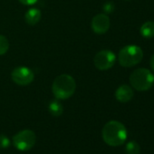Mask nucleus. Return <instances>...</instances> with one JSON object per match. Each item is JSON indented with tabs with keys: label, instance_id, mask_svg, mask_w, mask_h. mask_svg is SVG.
<instances>
[{
	"label": "nucleus",
	"instance_id": "f257e3e1",
	"mask_svg": "<svg viewBox=\"0 0 154 154\" xmlns=\"http://www.w3.org/2000/svg\"><path fill=\"white\" fill-rule=\"evenodd\" d=\"M103 140L112 147L123 144L127 139V130L125 126L118 121H110L103 128Z\"/></svg>",
	"mask_w": 154,
	"mask_h": 154
},
{
	"label": "nucleus",
	"instance_id": "f03ea898",
	"mask_svg": "<svg viewBox=\"0 0 154 154\" xmlns=\"http://www.w3.org/2000/svg\"><path fill=\"white\" fill-rule=\"evenodd\" d=\"M75 89L76 84L73 77L66 73L58 75L52 85V92L58 100H66L72 97Z\"/></svg>",
	"mask_w": 154,
	"mask_h": 154
},
{
	"label": "nucleus",
	"instance_id": "7ed1b4c3",
	"mask_svg": "<svg viewBox=\"0 0 154 154\" xmlns=\"http://www.w3.org/2000/svg\"><path fill=\"white\" fill-rule=\"evenodd\" d=\"M130 84L136 91H148L154 84V74L147 68H138L130 75Z\"/></svg>",
	"mask_w": 154,
	"mask_h": 154
},
{
	"label": "nucleus",
	"instance_id": "20e7f679",
	"mask_svg": "<svg viewBox=\"0 0 154 154\" xmlns=\"http://www.w3.org/2000/svg\"><path fill=\"white\" fill-rule=\"evenodd\" d=\"M143 52L137 45H126L122 48L118 54V61L122 67H132L141 62Z\"/></svg>",
	"mask_w": 154,
	"mask_h": 154
},
{
	"label": "nucleus",
	"instance_id": "39448f33",
	"mask_svg": "<svg viewBox=\"0 0 154 154\" xmlns=\"http://www.w3.org/2000/svg\"><path fill=\"white\" fill-rule=\"evenodd\" d=\"M35 133L31 130L21 131L13 137V144L20 151H27L31 149L35 146Z\"/></svg>",
	"mask_w": 154,
	"mask_h": 154
},
{
	"label": "nucleus",
	"instance_id": "423d86ee",
	"mask_svg": "<svg viewBox=\"0 0 154 154\" xmlns=\"http://www.w3.org/2000/svg\"><path fill=\"white\" fill-rule=\"evenodd\" d=\"M11 78L15 84L21 86H26L30 85L34 81L35 73L28 67L18 66L13 70L11 73Z\"/></svg>",
	"mask_w": 154,
	"mask_h": 154
},
{
	"label": "nucleus",
	"instance_id": "0eeeda50",
	"mask_svg": "<svg viewBox=\"0 0 154 154\" xmlns=\"http://www.w3.org/2000/svg\"><path fill=\"white\" fill-rule=\"evenodd\" d=\"M115 62L116 55L111 50H102L98 52L94 58V66L102 71L112 68L114 65Z\"/></svg>",
	"mask_w": 154,
	"mask_h": 154
},
{
	"label": "nucleus",
	"instance_id": "6e6552de",
	"mask_svg": "<svg viewBox=\"0 0 154 154\" xmlns=\"http://www.w3.org/2000/svg\"><path fill=\"white\" fill-rule=\"evenodd\" d=\"M110 18L105 14H98L92 20V29L99 35L106 33L110 28Z\"/></svg>",
	"mask_w": 154,
	"mask_h": 154
},
{
	"label": "nucleus",
	"instance_id": "1a4fd4ad",
	"mask_svg": "<svg viewBox=\"0 0 154 154\" xmlns=\"http://www.w3.org/2000/svg\"><path fill=\"white\" fill-rule=\"evenodd\" d=\"M133 90L131 86L127 85H122L118 87V89L115 92V98L120 103H128L130 102L133 97Z\"/></svg>",
	"mask_w": 154,
	"mask_h": 154
},
{
	"label": "nucleus",
	"instance_id": "9d476101",
	"mask_svg": "<svg viewBox=\"0 0 154 154\" xmlns=\"http://www.w3.org/2000/svg\"><path fill=\"white\" fill-rule=\"evenodd\" d=\"M25 19L28 25L35 26L41 19V11L38 8H32L26 11V13L25 15Z\"/></svg>",
	"mask_w": 154,
	"mask_h": 154
},
{
	"label": "nucleus",
	"instance_id": "9b49d317",
	"mask_svg": "<svg viewBox=\"0 0 154 154\" xmlns=\"http://www.w3.org/2000/svg\"><path fill=\"white\" fill-rule=\"evenodd\" d=\"M140 35L144 38H152L154 37V22L148 21L145 22L140 26Z\"/></svg>",
	"mask_w": 154,
	"mask_h": 154
},
{
	"label": "nucleus",
	"instance_id": "f8f14e48",
	"mask_svg": "<svg viewBox=\"0 0 154 154\" xmlns=\"http://www.w3.org/2000/svg\"><path fill=\"white\" fill-rule=\"evenodd\" d=\"M48 110H49V112L51 113V115H53L54 117H59L63 114V107L58 100H54V101L50 102Z\"/></svg>",
	"mask_w": 154,
	"mask_h": 154
},
{
	"label": "nucleus",
	"instance_id": "ddd939ff",
	"mask_svg": "<svg viewBox=\"0 0 154 154\" xmlns=\"http://www.w3.org/2000/svg\"><path fill=\"white\" fill-rule=\"evenodd\" d=\"M140 149V145L134 140L129 141L126 144V148H125L126 154H139Z\"/></svg>",
	"mask_w": 154,
	"mask_h": 154
},
{
	"label": "nucleus",
	"instance_id": "4468645a",
	"mask_svg": "<svg viewBox=\"0 0 154 154\" xmlns=\"http://www.w3.org/2000/svg\"><path fill=\"white\" fill-rule=\"evenodd\" d=\"M9 49V42L6 36L0 35V55L5 54Z\"/></svg>",
	"mask_w": 154,
	"mask_h": 154
},
{
	"label": "nucleus",
	"instance_id": "2eb2a0df",
	"mask_svg": "<svg viewBox=\"0 0 154 154\" xmlns=\"http://www.w3.org/2000/svg\"><path fill=\"white\" fill-rule=\"evenodd\" d=\"M10 146V140L4 134L0 135V149H7Z\"/></svg>",
	"mask_w": 154,
	"mask_h": 154
},
{
	"label": "nucleus",
	"instance_id": "dca6fc26",
	"mask_svg": "<svg viewBox=\"0 0 154 154\" xmlns=\"http://www.w3.org/2000/svg\"><path fill=\"white\" fill-rule=\"evenodd\" d=\"M103 10L105 13H112L114 10V5L111 2H107L103 6Z\"/></svg>",
	"mask_w": 154,
	"mask_h": 154
},
{
	"label": "nucleus",
	"instance_id": "f3484780",
	"mask_svg": "<svg viewBox=\"0 0 154 154\" xmlns=\"http://www.w3.org/2000/svg\"><path fill=\"white\" fill-rule=\"evenodd\" d=\"M18 1L25 6H32L37 2V0H18Z\"/></svg>",
	"mask_w": 154,
	"mask_h": 154
},
{
	"label": "nucleus",
	"instance_id": "a211bd4d",
	"mask_svg": "<svg viewBox=\"0 0 154 154\" xmlns=\"http://www.w3.org/2000/svg\"><path fill=\"white\" fill-rule=\"evenodd\" d=\"M149 65H150V68H151L152 72H154V54L151 56V58L149 60Z\"/></svg>",
	"mask_w": 154,
	"mask_h": 154
},
{
	"label": "nucleus",
	"instance_id": "6ab92c4d",
	"mask_svg": "<svg viewBox=\"0 0 154 154\" xmlns=\"http://www.w3.org/2000/svg\"><path fill=\"white\" fill-rule=\"evenodd\" d=\"M126 1H130V0H126Z\"/></svg>",
	"mask_w": 154,
	"mask_h": 154
}]
</instances>
